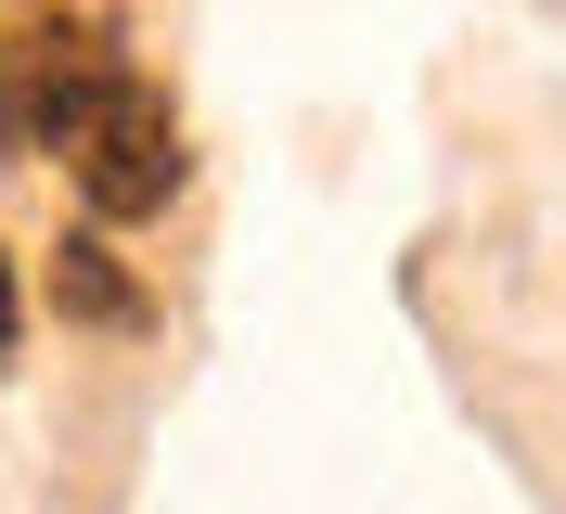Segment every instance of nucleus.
I'll use <instances>...</instances> for the list:
<instances>
[{
  "label": "nucleus",
  "mask_w": 566,
  "mask_h": 514,
  "mask_svg": "<svg viewBox=\"0 0 566 514\" xmlns=\"http://www.w3.org/2000/svg\"><path fill=\"white\" fill-rule=\"evenodd\" d=\"M0 347H13V258H0Z\"/></svg>",
  "instance_id": "4"
},
{
  "label": "nucleus",
  "mask_w": 566,
  "mask_h": 514,
  "mask_svg": "<svg viewBox=\"0 0 566 514\" xmlns=\"http://www.w3.org/2000/svg\"><path fill=\"white\" fill-rule=\"evenodd\" d=\"M116 27L104 13H52V27L0 39V141H27V155H77V129L116 103Z\"/></svg>",
  "instance_id": "1"
},
{
  "label": "nucleus",
  "mask_w": 566,
  "mask_h": 514,
  "mask_svg": "<svg viewBox=\"0 0 566 514\" xmlns=\"http://www.w3.org/2000/svg\"><path fill=\"white\" fill-rule=\"evenodd\" d=\"M52 308H65V322H104V335H129V322H142V283L116 271V244L77 232L65 258H52Z\"/></svg>",
  "instance_id": "3"
},
{
  "label": "nucleus",
  "mask_w": 566,
  "mask_h": 514,
  "mask_svg": "<svg viewBox=\"0 0 566 514\" xmlns=\"http://www.w3.org/2000/svg\"><path fill=\"white\" fill-rule=\"evenodd\" d=\"M65 168H77V193H91V219H155L193 155H180V116H168V103L142 91V77H116V103L77 129Z\"/></svg>",
  "instance_id": "2"
}]
</instances>
